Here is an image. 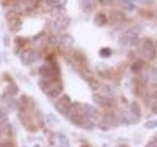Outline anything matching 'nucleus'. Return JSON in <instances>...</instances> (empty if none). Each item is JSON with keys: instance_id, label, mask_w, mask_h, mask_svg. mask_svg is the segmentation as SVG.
I'll list each match as a JSON object with an SVG mask.
<instances>
[{"instance_id": "obj_1", "label": "nucleus", "mask_w": 157, "mask_h": 147, "mask_svg": "<svg viewBox=\"0 0 157 147\" xmlns=\"http://www.w3.org/2000/svg\"><path fill=\"white\" fill-rule=\"evenodd\" d=\"M68 117L71 121V123H74L80 128L87 129V130H92L94 128V124L91 121H88V118L86 117V112L82 104H78V103L73 104L68 113Z\"/></svg>"}, {"instance_id": "obj_2", "label": "nucleus", "mask_w": 157, "mask_h": 147, "mask_svg": "<svg viewBox=\"0 0 157 147\" xmlns=\"http://www.w3.org/2000/svg\"><path fill=\"white\" fill-rule=\"evenodd\" d=\"M39 85L40 88L42 89V92L51 99H56L63 92V83L59 78H55V80L41 78Z\"/></svg>"}, {"instance_id": "obj_3", "label": "nucleus", "mask_w": 157, "mask_h": 147, "mask_svg": "<svg viewBox=\"0 0 157 147\" xmlns=\"http://www.w3.org/2000/svg\"><path fill=\"white\" fill-rule=\"evenodd\" d=\"M138 52L145 60H152L156 57V47L154 41L149 37H144L143 40H139Z\"/></svg>"}, {"instance_id": "obj_4", "label": "nucleus", "mask_w": 157, "mask_h": 147, "mask_svg": "<svg viewBox=\"0 0 157 147\" xmlns=\"http://www.w3.org/2000/svg\"><path fill=\"white\" fill-rule=\"evenodd\" d=\"M120 43L122 46H138L139 43V33L134 29H129L124 33V35L120 40Z\"/></svg>"}, {"instance_id": "obj_5", "label": "nucleus", "mask_w": 157, "mask_h": 147, "mask_svg": "<svg viewBox=\"0 0 157 147\" xmlns=\"http://www.w3.org/2000/svg\"><path fill=\"white\" fill-rule=\"evenodd\" d=\"M71 105H73V103H71L70 98H69L68 95H63V96H60L58 100L56 101L55 107H56V110L58 111V112H60L62 115L68 116V113H69V111H70Z\"/></svg>"}, {"instance_id": "obj_6", "label": "nucleus", "mask_w": 157, "mask_h": 147, "mask_svg": "<svg viewBox=\"0 0 157 147\" xmlns=\"http://www.w3.org/2000/svg\"><path fill=\"white\" fill-rule=\"evenodd\" d=\"M92 99H93V101H94L97 105L104 107V109H111V107L115 106V100H114V99L105 98V96H103L101 94H93Z\"/></svg>"}, {"instance_id": "obj_7", "label": "nucleus", "mask_w": 157, "mask_h": 147, "mask_svg": "<svg viewBox=\"0 0 157 147\" xmlns=\"http://www.w3.org/2000/svg\"><path fill=\"white\" fill-rule=\"evenodd\" d=\"M6 19H7V22H9V24L11 25L12 29H15V28H18V29H20L21 25H22V21H21V18H20V15H18V12L15 11V10H10V11L6 13Z\"/></svg>"}, {"instance_id": "obj_8", "label": "nucleus", "mask_w": 157, "mask_h": 147, "mask_svg": "<svg viewBox=\"0 0 157 147\" xmlns=\"http://www.w3.org/2000/svg\"><path fill=\"white\" fill-rule=\"evenodd\" d=\"M83 109H85V112H86V117L88 118V121H91L93 124L96 122H99L100 119V115H99L98 110L88 104H83Z\"/></svg>"}, {"instance_id": "obj_9", "label": "nucleus", "mask_w": 157, "mask_h": 147, "mask_svg": "<svg viewBox=\"0 0 157 147\" xmlns=\"http://www.w3.org/2000/svg\"><path fill=\"white\" fill-rule=\"evenodd\" d=\"M35 59H36V52L33 48H25L21 53V62L25 65L32 64L33 62H35Z\"/></svg>"}, {"instance_id": "obj_10", "label": "nucleus", "mask_w": 157, "mask_h": 147, "mask_svg": "<svg viewBox=\"0 0 157 147\" xmlns=\"http://www.w3.org/2000/svg\"><path fill=\"white\" fill-rule=\"evenodd\" d=\"M101 88V95L103 96H105V98H109V99H115V96H116V89H115V87H113L111 85H104V86H101L100 87Z\"/></svg>"}, {"instance_id": "obj_11", "label": "nucleus", "mask_w": 157, "mask_h": 147, "mask_svg": "<svg viewBox=\"0 0 157 147\" xmlns=\"http://www.w3.org/2000/svg\"><path fill=\"white\" fill-rule=\"evenodd\" d=\"M80 5H81L82 11L83 12H87V13L94 11L96 7H97V2L96 1H90V0H87V1H80Z\"/></svg>"}, {"instance_id": "obj_12", "label": "nucleus", "mask_w": 157, "mask_h": 147, "mask_svg": "<svg viewBox=\"0 0 157 147\" xmlns=\"http://www.w3.org/2000/svg\"><path fill=\"white\" fill-rule=\"evenodd\" d=\"M124 19H126L124 13H122L121 11H117V10L113 11V12H111V15H110V22H111V23H114V24L121 23V22H123Z\"/></svg>"}, {"instance_id": "obj_13", "label": "nucleus", "mask_w": 157, "mask_h": 147, "mask_svg": "<svg viewBox=\"0 0 157 147\" xmlns=\"http://www.w3.org/2000/svg\"><path fill=\"white\" fill-rule=\"evenodd\" d=\"M60 45L64 48H71L74 45V37L69 34H64L63 36L60 37Z\"/></svg>"}, {"instance_id": "obj_14", "label": "nucleus", "mask_w": 157, "mask_h": 147, "mask_svg": "<svg viewBox=\"0 0 157 147\" xmlns=\"http://www.w3.org/2000/svg\"><path fill=\"white\" fill-rule=\"evenodd\" d=\"M93 22H94V24H96L97 27H103V25H105V24L108 23V17H106V15H105V13H103V12H98V13L94 16Z\"/></svg>"}, {"instance_id": "obj_15", "label": "nucleus", "mask_w": 157, "mask_h": 147, "mask_svg": "<svg viewBox=\"0 0 157 147\" xmlns=\"http://www.w3.org/2000/svg\"><path fill=\"white\" fill-rule=\"evenodd\" d=\"M129 113L133 116V118H134V119H138V118L141 116V109H140V105L138 104L137 101H133V103L131 104Z\"/></svg>"}, {"instance_id": "obj_16", "label": "nucleus", "mask_w": 157, "mask_h": 147, "mask_svg": "<svg viewBox=\"0 0 157 147\" xmlns=\"http://www.w3.org/2000/svg\"><path fill=\"white\" fill-rule=\"evenodd\" d=\"M144 68V62L143 60H137V62H134L133 64H132V66H131V70L133 71V73H140L141 71V69Z\"/></svg>"}, {"instance_id": "obj_17", "label": "nucleus", "mask_w": 157, "mask_h": 147, "mask_svg": "<svg viewBox=\"0 0 157 147\" xmlns=\"http://www.w3.org/2000/svg\"><path fill=\"white\" fill-rule=\"evenodd\" d=\"M88 86H90V88H91L92 91H94V92H96V91H98L99 88L101 87L100 82H99L98 80H96L94 77H93L92 80H90V81H88Z\"/></svg>"}, {"instance_id": "obj_18", "label": "nucleus", "mask_w": 157, "mask_h": 147, "mask_svg": "<svg viewBox=\"0 0 157 147\" xmlns=\"http://www.w3.org/2000/svg\"><path fill=\"white\" fill-rule=\"evenodd\" d=\"M17 92H18V87L15 83H10V86L6 89V94H9L10 96H13V95L17 94Z\"/></svg>"}, {"instance_id": "obj_19", "label": "nucleus", "mask_w": 157, "mask_h": 147, "mask_svg": "<svg viewBox=\"0 0 157 147\" xmlns=\"http://www.w3.org/2000/svg\"><path fill=\"white\" fill-rule=\"evenodd\" d=\"M120 4H121V5L123 6V9H126L127 11H134V10H136V5H134L132 1L124 0V1H121Z\"/></svg>"}, {"instance_id": "obj_20", "label": "nucleus", "mask_w": 157, "mask_h": 147, "mask_svg": "<svg viewBox=\"0 0 157 147\" xmlns=\"http://www.w3.org/2000/svg\"><path fill=\"white\" fill-rule=\"evenodd\" d=\"M113 53V51L109 48V47H104V48H101L100 51H99V55L100 57H103V58H108V57H110Z\"/></svg>"}, {"instance_id": "obj_21", "label": "nucleus", "mask_w": 157, "mask_h": 147, "mask_svg": "<svg viewBox=\"0 0 157 147\" xmlns=\"http://www.w3.org/2000/svg\"><path fill=\"white\" fill-rule=\"evenodd\" d=\"M144 127H145L146 129H154V128H157V118H156V119H150V121L145 122Z\"/></svg>"}, {"instance_id": "obj_22", "label": "nucleus", "mask_w": 157, "mask_h": 147, "mask_svg": "<svg viewBox=\"0 0 157 147\" xmlns=\"http://www.w3.org/2000/svg\"><path fill=\"white\" fill-rule=\"evenodd\" d=\"M150 81L152 82V85L157 86V68H154L150 73Z\"/></svg>"}, {"instance_id": "obj_23", "label": "nucleus", "mask_w": 157, "mask_h": 147, "mask_svg": "<svg viewBox=\"0 0 157 147\" xmlns=\"http://www.w3.org/2000/svg\"><path fill=\"white\" fill-rule=\"evenodd\" d=\"M0 147H15V145H13L11 141H9V140H4V141L0 144Z\"/></svg>"}, {"instance_id": "obj_24", "label": "nucleus", "mask_w": 157, "mask_h": 147, "mask_svg": "<svg viewBox=\"0 0 157 147\" xmlns=\"http://www.w3.org/2000/svg\"><path fill=\"white\" fill-rule=\"evenodd\" d=\"M146 147H157V140L152 139V140L146 145Z\"/></svg>"}, {"instance_id": "obj_25", "label": "nucleus", "mask_w": 157, "mask_h": 147, "mask_svg": "<svg viewBox=\"0 0 157 147\" xmlns=\"http://www.w3.org/2000/svg\"><path fill=\"white\" fill-rule=\"evenodd\" d=\"M151 111H152V113L157 115V101L156 103H154V105L151 106Z\"/></svg>"}, {"instance_id": "obj_26", "label": "nucleus", "mask_w": 157, "mask_h": 147, "mask_svg": "<svg viewBox=\"0 0 157 147\" xmlns=\"http://www.w3.org/2000/svg\"><path fill=\"white\" fill-rule=\"evenodd\" d=\"M100 4H101V5H113L114 2H113V1H104V0H103V1H100Z\"/></svg>"}, {"instance_id": "obj_27", "label": "nucleus", "mask_w": 157, "mask_h": 147, "mask_svg": "<svg viewBox=\"0 0 157 147\" xmlns=\"http://www.w3.org/2000/svg\"><path fill=\"white\" fill-rule=\"evenodd\" d=\"M118 147H129V146H127V145H120Z\"/></svg>"}, {"instance_id": "obj_28", "label": "nucleus", "mask_w": 157, "mask_h": 147, "mask_svg": "<svg viewBox=\"0 0 157 147\" xmlns=\"http://www.w3.org/2000/svg\"><path fill=\"white\" fill-rule=\"evenodd\" d=\"M80 147H91V146H88V145H82V146H80Z\"/></svg>"}, {"instance_id": "obj_29", "label": "nucleus", "mask_w": 157, "mask_h": 147, "mask_svg": "<svg viewBox=\"0 0 157 147\" xmlns=\"http://www.w3.org/2000/svg\"><path fill=\"white\" fill-rule=\"evenodd\" d=\"M155 47H156V53H157V43L155 45Z\"/></svg>"}, {"instance_id": "obj_30", "label": "nucleus", "mask_w": 157, "mask_h": 147, "mask_svg": "<svg viewBox=\"0 0 157 147\" xmlns=\"http://www.w3.org/2000/svg\"><path fill=\"white\" fill-rule=\"evenodd\" d=\"M155 140H157V134L155 135Z\"/></svg>"}]
</instances>
